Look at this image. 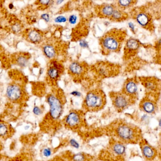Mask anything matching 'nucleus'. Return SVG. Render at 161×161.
Here are the masks:
<instances>
[{
  "label": "nucleus",
  "mask_w": 161,
  "mask_h": 161,
  "mask_svg": "<svg viewBox=\"0 0 161 161\" xmlns=\"http://www.w3.org/2000/svg\"><path fill=\"white\" fill-rule=\"evenodd\" d=\"M106 101L107 99L104 91L100 89H96L87 93L82 106L87 111H98L104 108Z\"/></svg>",
  "instance_id": "f257e3e1"
},
{
  "label": "nucleus",
  "mask_w": 161,
  "mask_h": 161,
  "mask_svg": "<svg viewBox=\"0 0 161 161\" xmlns=\"http://www.w3.org/2000/svg\"><path fill=\"white\" fill-rule=\"evenodd\" d=\"M123 37L115 33H109L102 37L100 41L101 50L104 55L117 53L121 50Z\"/></svg>",
  "instance_id": "f03ea898"
},
{
  "label": "nucleus",
  "mask_w": 161,
  "mask_h": 161,
  "mask_svg": "<svg viewBox=\"0 0 161 161\" xmlns=\"http://www.w3.org/2000/svg\"><path fill=\"white\" fill-rule=\"evenodd\" d=\"M115 132L117 137L122 143L134 142L140 138L139 130L129 123H120L117 125Z\"/></svg>",
  "instance_id": "7ed1b4c3"
},
{
  "label": "nucleus",
  "mask_w": 161,
  "mask_h": 161,
  "mask_svg": "<svg viewBox=\"0 0 161 161\" xmlns=\"http://www.w3.org/2000/svg\"><path fill=\"white\" fill-rule=\"evenodd\" d=\"M46 101L49 105L50 118L53 121L59 119L64 110V103L61 98L54 93H51L47 95Z\"/></svg>",
  "instance_id": "20e7f679"
},
{
  "label": "nucleus",
  "mask_w": 161,
  "mask_h": 161,
  "mask_svg": "<svg viewBox=\"0 0 161 161\" xmlns=\"http://www.w3.org/2000/svg\"><path fill=\"white\" fill-rule=\"evenodd\" d=\"M110 97L113 107L119 112L123 111L135 102L122 91L111 92Z\"/></svg>",
  "instance_id": "39448f33"
},
{
  "label": "nucleus",
  "mask_w": 161,
  "mask_h": 161,
  "mask_svg": "<svg viewBox=\"0 0 161 161\" xmlns=\"http://www.w3.org/2000/svg\"><path fill=\"white\" fill-rule=\"evenodd\" d=\"M83 119L82 112L79 111L72 110L66 116L64 122L67 128L76 129L82 124Z\"/></svg>",
  "instance_id": "423d86ee"
},
{
  "label": "nucleus",
  "mask_w": 161,
  "mask_h": 161,
  "mask_svg": "<svg viewBox=\"0 0 161 161\" xmlns=\"http://www.w3.org/2000/svg\"><path fill=\"white\" fill-rule=\"evenodd\" d=\"M64 71L63 65L59 61L52 59L47 68V78L51 82L55 83L59 79Z\"/></svg>",
  "instance_id": "0eeeda50"
},
{
  "label": "nucleus",
  "mask_w": 161,
  "mask_h": 161,
  "mask_svg": "<svg viewBox=\"0 0 161 161\" xmlns=\"http://www.w3.org/2000/svg\"><path fill=\"white\" fill-rule=\"evenodd\" d=\"M122 92L135 101L138 97V82L135 78H129L123 85Z\"/></svg>",
  "instance_id": "6e6552de"
},
{
  "label": "nucleus",
  "mask_w": 161,
  "mask_h": 161,
  "mask_svg": "<svg viewBox=\"0 0 161 161\" xmlns=\"http://www.w3.org/2000/svg\"><path fill=\"white\" fill-rule=\"evenodd\" d=\"M23 95V91L22 89L19 85L11 84L6 88V97L12 102H19L22 98Z\"/></svg>",
  "instance_id": "1a4fd4ad"
},
{
  "label": "nucleus",
  "mask_w": 161,
  "mask_h": 161,
  "mask_svg": "<svg viewBox=\"0 0 161 161\" xmlns=\"http://www.w3.org/2000/svg\"><path fill=\"white\" fill-rule=\"evenodd\" d=\"M96 70L101 76L109 77L115 74V66L108 62H101L97 64Z\"/></svg>",
  "instance_id": "9d476101"
},
{
  "label": "nucleus",
  "mask_w": 161,
  "mask_h": 161,
  "mask_svg": "<svg viewBox=\"0 0 161 161\" xmlns=\"http://www.w3.org/2000/svg\"><path fill=\"white\" fill-rule=\"evenodd\" d=\"M86 66L84 63L74 61L70 63L68 67V72L73 77L78 78L86 73Z\"/></svg>",
  "instance_id": "9b49d317"
},
{
  "label": "nucleus",
  "mask_w": 161,
  "mask_h": 161,
  "mask_svg": "<svg viewBox=\"0 0 161 161\" xmlns=\"http://www.w3.org/2000/svg\"><path fill=\"white\" fill-rule=\"evenodd\" d=\"M140 108L145 113L154 114L157 110V104L154 100L149 96H146L140 103Z\"/></svg>",
  "instance_id": "f8f14e48"
},
{
  "label": "nucleus",
  "mask_w": 161,
  "mask_h": 161,
  "mask_svg": "<svg viewBox=\"0 0 161 161\" xmlns=\"http://www.w3.org/2000/svg\"><path fill=\"white\" fill-rule=\"evenodd\" d=\"M140 44L137 39L130 38L126 42L124 48V53L125 56L129 57L134 55L139 50Z\"/></svg>",
  "instance_id": "ddd939ff"
},
{
  "label": "nucleus",
  "mask_w": 161,
  "mask_h": 161,
  "mask_svg": "<svg viewBox=\"0 0 161 161\" xmlns=\"http://www.w3.org/2000/svg\"><path fill=\"white\" fill-rule=\"evenodd\" d=\"M141 149L143 156L148 161L154 160L157 155L156 150L145 141L141 143Z\"/></svg>",
  "instance_id": "4468645a"
},
{
  "label": "nucleus",
  "mask_w": 161,
  "mask_h": 161,
  "mask_svg": "<svg viewBox=\"0 0 161 161\" xmlns=\"http://www.w3.org/2000/svg\"><path fill=\"white\" fill-rule=\"evenodd\" d=\"M142 84L150 93H153L159 88L158 80L154 77H143L141 80Z\"/></svg>",
  "instance_id": "2eb2a0df"
},
{
  "label": "nucleus",
  "mask_w": 161,
  "mask_h": 161,
  "mask_svg": "<svg viewBox=\"0 0 161 161\" xmlns=\"http://www.w3.org/2000/svg\"><path fill=\"white\" fill-rule=\"evenodd\" d=\"M126 148L123 143L116 142L112 145L111 151L112 154L116 156H123L126 152Z\"/></svg>",
  "instance_id": "dca6fc26"
},
{
  "label": "nucleus",
  "mask_w": 161,
  "mask_h": 161,
  "mask_svg": "<svg viewBox=\"0 0 161 161\" xmlns=\"http://www.w3.org/2000/svg\"><path fill=\"white\" fill-rule=\"evenodd\" d=\"M42 52L46 58L51 60L54 59L57 55V51L54 47L50 44L45 45L42 48Z\"/></svg>",
  "instance_id": "f3484780"
},
{
  "label": "nucleus",
  "mask_w": 161,
  "mask_h": 161,
  "mask_svg": "<svg viewBox=\"0 0 161 161\" xmlns=\"http://www.w3.org/2000/svg\"><path fill=\"white\" fill-rule=\"evenodd\" d=\"M30 58L26 54H19L15 58V64L21 68H25L28 66Z\"/></svg>",
  "instance_id": "a211bd4d"
},
{
  "label": "nucleus",
  "mask_w": 161,
  "mask_h": 161,
  "mask_svg": "<svg viewBox=\"0 0 161 161\" xmlns=\"http://www.w3.org/2000/svg\"><path fill=\"white\" fill-rule=\"evenodd\" d=\"M136 21L140 26L146 27L149 24V17L148 15H146L144 13H140L137 15Z\"/></svg>",
  "instance_id": "6ab92c4d"
},
{
  "label": "nucleus",
  "mask_w": 161,
  "mask_h": 161,
  "mask_svg": "<svg viewBox=\"0 0 161 161\" xmlns=\"http://www.w3.org/2000/svg\"><path fill=\"white\" fill-rule=\"evenodd\" d=\"M27 36L28 40L33 44H39L42 40V36L41 34L36 30L31 31L29 32Z\"/></svg>",
  "instance_id": "aec40b11"
},
{
  "label": "nucleus",
  "mask_w": 161,
  "mask_h": 161,
  "mask_svg": "<svg viewBox=\"0 0 161 161\" xmlns=\"http://www.w3.org/2000/svg\"><path fill=\"white\" fill-rule=\"evenodd\" d=\"M11 132V128L7 123L0 122V137L6 138L8 137Z\"/></svg>",
  "instance_id": "412c9836"
},
{
  "label": "nucleus",
  "mask_w": 161,
  "mask_h": 161,
  "mask_svg": "<svg viewBox=\"0 0 161 161\" xmlns=\"http://www.w3.org/2000/svg\"><path fill=\"white\" fill-rule=\"evenodd\" d=\"M114 10V8L111 5H105L102 9V13L106 17H111Z\"/></svg>",
  "instance_id": "4be33fe9"
},
{
  "label": "nucleus",
  "mask_w": 161,
  "mask_h": 161,
  "mask_svg": "<svg viewBox=\"0 0 161 161\" xmlns=\"http://www.w3.org/2000/svg\"><path fill=\"white\" fill-rule=\"evenodd\" d=\"M88 157L82 153L75 154L72 157V161H88Z\"/></svg>",
  "instance_id": "5701e85b"
},
{
  "label": "nucleus",
  "mask_w": 161,
  "mask_h": 161,
  "mask_svg": "<svg viewBox=\"0 0 161 161\" xmlns=\"http://www.w3.org/2000/svg\"><path fill=\"white\" fill-rule=\"evenodd\" d=\"M118 4L122 8H127L130 6L133 2V0H117Z\"/></svg>",
  "instance_id": "b1692460"
},
{
  "label": "nucleus",
  "mask_w": 161,
  "mask_h": 161,
  "mask_svg": "<svg viewBox=\"0 0 161 161\" xmlns=\"http://www.w3.org/2000/svg\"><path fill=\"white\" fill-rule=\"evenodd\" d=\"M122 16H123V14L120 11L118 10H114L111 17L114 20H119L122 19Z\"/></svg>",
  "instance_id": "393cba45"
},
{
  "label": "nucleus",
  "mask_w": 161,
  "mask_h": 161,
  "mask_svg": "<svg viewBox=\"0 0 161 161\" xmlns=\"http://www.w3.org/2000/svg\"><path fill=\"white\" fill-rule=\"evenodd\" d=\"M78 19L77 16L74 14L71 15L69 16V22L70 24L74 25L77 23Z\"/></svg>",
  "instance_id": "a878e982"
},
{
  "label": "nucleus",
  "mask_w": 161,
  "mask_h": 161,
  "mask_svg": "<svg viewBox=\"0 0 161 161\" xmlns=\"http://www.w3.org/2000/svg\"><path fill=\"white\" fill-rule=\"evenodd\" d=\"M67 21V19L64 16H59L54 19V22L57 23H65Z\"/></svg>",
  "instance_id": "bb28decb"
},
{
  "label": "nucleus",
  "mask_w": 161,
  "mask_h": 161,
  "mask_svg": "<svg viewBox=\"0 0 161 161\" xmlns=\"http://www.w3.org/2000/svg\"><path fill=\"white\" fill-rule=\"evenodd\" d=\"M33 113L36 116H40L42 114V110L38 106H35L33 108Z\"/></svg>",
  "instance_id": "cd10ccee"
},
{
  "label": "nucleus",
  "mask_w": 161,
  "mask_h": 161,
  "mask_svg": "<svg viewBox=\"0 0 161 161\" xmlns=\"http://www.w3.org/2000/svg\"><path fill=\"white\" fill-rule=\"evenodd\" d=\"M69 144L72 147L75 149H79V146H80L79 143L74 139H71L69 140Z\"/></svg>",
  "instance_id": "c85d7f7f"
},
{
  "label": "nucleus",
  "mask_w": 161,
  "mask_h": 161,
  "mask_svg": "<svg viewBox=\"0 0 161 161\" xmlns=\"http://www.w3.org/2000/svg\"><path fill=\"white\" fill-rule=\"evenodd\" d=\"M43 154L45 157H49L52 154V151L49 148H45L43 150Z\"/></svg>",
  "instance_id": "c756f323"
},
{
  "label": "nucleus",
  "mask_w": 161,
  "mask_h": 161,
  "mask_svg": "<svg viewBox=\"0 0 161 161\" xmlns=\"http://www.w3.org/2000/svg\"><path fill=\"white\" fill-rule=\"evenodd\" d=\"M79 45L82 48H88V42L85 40H82L79 41Z\"/></svg>",
  "instance_id": "7c9ffc66"
},
{
  "label": "nucleus",
  "mask_w": 161,
  "mask_h": 161,
  "mask_svg": "<svg viewBox=\"0 0 161 161\" xmlns=\"http://www.w3.org/2000/svg\"><path fill=\"white\" fill-rule=\"evenodd\" d=\"M41 18L46 22H48L50 21V16L48 14H43L41 15Z\"/></svg>",
  "instance_id": "2f4dec72"
},
{
  "label": "nucleus",
  "mask_w": 161,
  "mask_h": 161,
  "mask_svg": "<svg viewBox=\"0 0 161 161\" xmlns=\"http://www.w3.org/2000/svg\"><path fill=\"white\" fill-rule=\"evenodd\" d=\"M70 94L72 95V96L77 97H80V96H81V93L79 91H76V90L72 91L70 93Z\"/></svg>",
  "instance_id": "473e14b6"
},
{
  "label": "nucleus",
  "mask_w": 161,
  "mask_h": 161,
  "mask_svg": "<svg viewBox=\"0 0 161 161\" xmlns=\"http://www.w3.org/2000/svg\"><path fill=\"white\" fill-rule=\"evenodd\" d=\"M128 26L132 32H134L135 30V26L133 23L132 22H130L128 23Z\"/></svg>",
  "instance_id": "72a5a7b5"
},
{
  "label": "nucleus",
  "mask_w": 161,
  "mask_h": 161,
  "mask_svg": "<svg viewBox=\"0 0 161 161\" xmlns=\"http://www.w3.org/2000/svg\"><path fill=\"white\" fill-rule=\"evenodd\" d=\"M41 3L44 5H47L50 2V0H39Z\"/></svg>",
  "instance_id": "f704fd0d"
},
{
  "label": "nucleus",
  "mask_w": 161,
  "mask_h": 161,
  "mask_svg": "<svg viewBox=\"0 0 161 161\" xmlns=\"http://www.w3.org/2000/svg\"><path fill=\"white\" fill-rule=\"evenodd\" d=\"M12 29L13 31H14L15 32H18L20 30V27L19 25H15L13 26Z\"/></svg>",
  "instance_id": "c9c22d12"
},
{
  "label": "nucleus",
  "mask_w": 161,
  "mask_h": 161,
  "mask_svg": "<svg viewBox=\"0 0 161 161\" xmlns=\"http://www.w3.org/2000/svg\"><path fill=\"white\" fill-rule=\"evenodd\" d=\"M64 1V0H57V4H60Z\"/></svg>",
  "instance_id": "e433bc0d"
},
{
  "label": "nucleus",
  "mask_w": 161,
  "mask_h": 161,
  "mask_svg": "<svg viewBox=\"0 0 161 161\" xmlns=\"http://www.w3.org/2000/svg\"><path fill=\"white\" fill-rule=\"evenodd\" d=\"M12 161H21V160H20V159H18V158H15V159H13V160H12Z\"/></svg>",
  "instance_id": "4c0bfd02"
},
{
  "label": "nucleus",
  "mask_w": 161,
  "mask_h": 161,
  "mask_svg": "<svg viewBox=\"0 0 161 161\" xmlns=\"http://www.w3.org/2000/svg\"><path fill=\"white\" fill-rule=\"evenodd\" d=\"M9 8H10V9H12L13 7V4H12V3H11V4H9Z\"/></svg>",
  "instance_id": "58836bf2"
}]
</instances>
